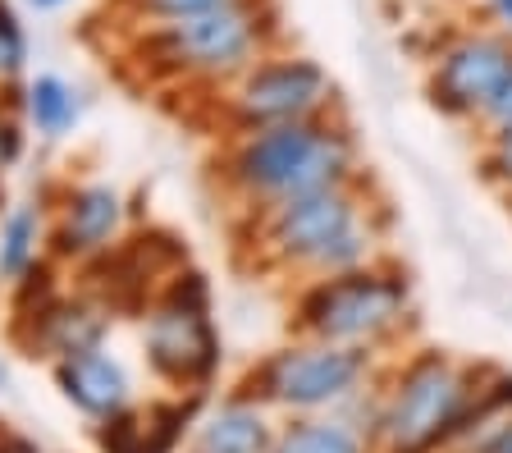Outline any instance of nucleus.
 I'll return each mask as SVG.
<instances>
[{
    "label": "nucleus",
    "mask_w": 512,
    "mask_h": 453,
    "mask_svg": "<svg viewBox=\"0 0 512 453\" xmlns=\"http://www.w3.org/2000/svg\"><path fill=\"white\" fill-rule=\"evenodd\" d=\"M147 348L151 362L170 380H206L215 371V362H220L215 330L202 316V307H179V302H170L165 312L151 316Z\"/></svg>",
    "instance_id": "obj_9"
},
{
    "label": "nucleus",
    "mask_w": 512,
    "mask_h": 453,
    "mask_svg": "<svg viewBox=\"0 0 512 453\" xmlns=\"http://www.w3.org/2000/svg\"><path fill=\"white\" fill-rule=\"evenodd\" d=\"M490 10H494V19H499L503 28L512 33V0H490Z\"/></svg>",
    "instance_id": "obj_24"
},
{
    "label": "nucleus",
    "mask_w": 512,
    "mask_h": 453,
    "mask_svg": "<svg viewBox=\"0 0 512 453\" xmlns=\"http://www.w3.org/2000/svg\"><path fill=\"white\" fill-rule=\"evenodd\" d=\"M362 376V353L348 344L320 348H288L266 367V385L288 408H320V403L343 399Z\"/></svg>",
    "instance_id": "obj_8"
},
{
    "label": "nucleus",
    "mask_w": 512,
    "mask_h": 453,
    "mask_svg": "<svg viewBox=\"0 0 512 453\" xmlns=\"http://www.w3.org/2000/svg\"><path fill=\"white\" fill-rule=\"evenodd\" d=\"M266 28H270V14L256 0H229V5H215V10L160 23V33L151 37V55L183 69L229 74V69L252 60Z\"/></svg>",
    "instance_id": "obj_2"
},
{
    "label": "nucleus",
    "mask_w": 512,
    "mask_h": 453,
    "mask_svg": "<svg viewBox=\"0 0 512 453\" xmlns=\"http://www.w3.org/2000/svg\"><path fill=\"white\" fill-rule=\"evenodd\" d=\"M0 453H37V449H32L28 440H10V444H5V449H0Z\"/></svg>",
    "instance_id": "obj_25"
},
{
    "label": "nucleus",
    "mask_w": 512,
    "mask_h": 453,
    "mask_svg": "<svg viewBox=\"0 0 512 453\" xmlns=\"http://www.w3.org/2000/svg\"><path fill=\"white\" fill-rule=\"evenodd\" d=\"M60 385H64V394H69L78 408L96 412V417H115V412L124 408V399H128V380H124V371H119V362L92 353V348L64 357Z\"/></svg>",
    "instance_id": "obj_10"
},
{
    "label": "nucleus",
    "mask_w": 512,
    "mask_h": 453,
    "mask_svg": "<svg viewBox=\"0 0 512 453\" xmlns=\"http://www.w3.org/2000/svg\"><path fill=\"white\" fill-rule=\"evenodd\" d=\"M275 453H362V440L334 421H307V426H293L275 444Z\"/></svg>",
    "instance_id": "obj_15"
},
{
    "label": "nucleus",
    "mask_w": 512,
    "mask_h": 453,
    "mask_svg": "<svg viewBox=\"0 0 512 453\" xmlns=\"http://www.w3.org/2000/svg\"><path fill=\"white\" fill-rule=\"evenodd\" d=\"M28 110H32V119H37V129H42V133H64V129H69V124L78 119L74 92H69L60 78H51V74L32 83Z\"/></svg>",
    "instance_id": "obj_14"
},
{
    "label": "nucleus",
    "mask_w": 512,
    "mask_h": 453,
    "mask_svg": "<svg viewBox=\"0 0 512 453\" xmlns=\"http://www.w3.org/2000/svg\"><path fill=\"white\" fill-rule=\"evenodd\" d=\"M119 225V197L110 188H83V193L69 202V225L64 238L69 248H101Z\"/></svg>",
    "instance_id": "obj_12"
},
{
    "label": "nucleus",
    "mask_w": 512,
    "mask_h": 453,
    "mask_svg": "<svg viewBox=\"0 0 512 453\" xmlns=\"http://www.w3.org/2000/svg\"><path fill=\"white\" fill-rule=\"evenodd\" d=\"M407 293L389 275L375 270H343L339 280L320 284L307 298L302 316L325 344H371L403 321Z\"/></svg>",
    "instance_id": "obj_5"
},
{
    "label": "nucleus",
    "mask_w": 512,
    "mask_h": 453,
    "mask_svg": "<svg viewBox=\"0 0 512 453\" xmlns=\"http://www.w3.org/2000/svg\"><path fill=\"white\" fill-rule=\"evenodd\" d=\"M490 174H494V179H503V184H512V129H503L499 138H494Z\"/></svg>",
    "instance_id": "obj_21"
},
{
    "label": "nucleus",
    "mask_w": 512,
    "mask_h": 453,
    "mask_svg": "<svg viewBox=\"0 0 512 453\" xmlns=\"http://www.w3.org/2000/svg\"><path fill=\"white\" fill-rule=\"evenodd\" d=\"M512 74V37L503 33H462L435 55L430 97L448 115H485L503 78Z\"/></svg>",
    "instance_id": "obj_6"
},
{
    "label": "nucleus",
    "mask_w": 512,
    "mask_h": 453,
    "mask_svg": "<svg viewBox=\"0 0 512 453\" xmlns=\"http://www.w3.org/2000/svg\"><path fill=\"white\" fill-rule=\"evenodd\" d=\"M275 248L293 261L352 270L371 248V234L362 229V216H357V206L343 188H320V193L279 202Z\"/></svg>",
    "instance_id": "obj_3"
},
{
    "label": "nucleus",
    "mask_w": 512,
    "mask_h": 453,
    "mask_svg": "<svg viewBox=\"0 0 512 453\" xmlns=\"http://www.w3.org/2000/svg\"><path fill=\"white\" fill-rule=\"evenodd\" d=\"M480 453H512V421H503L499 435L490 444H480Z\"/></svg>",
    "instance_id": "obj_23"
},
{
    "label": "nucleus",
    "mask_w": 512,
    "mask_h": 453,
    "mask_svg": "<svg viewBox=\"0 0 512 453\" xmlns=\"http://www.w3.org/2000/svg\"><path fill=\"white\" fill-rule=\"evenodd\" d=\"M96 335H101V316H92V312L51 316V344L60 348V353H83V348L96 344Z\"/></svg>",
    "instance_id": "obj_17"
},
{
    "label": "nucleus",
    "mask_w": 512,
    "mask_h": 453,
    "mask_svg": "<svg viewBox=\"0 0 512 453\" xmlns=\"http://www.w3.org/2000/svg\"><path fill=\"white\" fill-rule=\"evenodd\" d=\"M179 421H183V412H174V408L115 417L101 431V444H106V453H170L174 435H179Z\"/></svg>",
    "instance_id": "obj_11"
},
{
    "label": "nucleus",
    "mask_w": 512,
    "mask_h": 453,
    "mask_svg": "<svg viewBox=\"0 0 512 453\" xmlns=\"http://www.w3.org/2000/svg\"><path fill=\"white\" fill-rule=\"evenodd\" d=\"M330 78L316 60H270L247 74L238 92V115L252 129L266 124H288V119H311L330 101Z\"/></svg>",
    "instance_id": "obj_7"
},
{
    "label": "nucleus",
    "mask_w": 512,
    "mask_h": 453,
    "mask_svg": "<svg viewBox=\"0 0 512 453\" xmlns=\"http://www.w3.org/2000/svg\"><path fill=\"white\" fill-rule=\"evenodd\" d=\"M147 19H188V14H202V10H215V5H229V0H133Z\"/></svg>",
    "instance_id": "obj_19"
},
{
    "label": "nucleus",
    "mask_w": 512,
    "mask_h": 453,
    "mask_svg": "<svg viewBox=\"0 0 512 453\" xmlns=\"http://www.w3.org/2000/svg\"><path fill=\"white\" fill-rule=\"evenodd\" d=\"M23 60H28L23 28H19V19H14L10 0H0V74H19Z\"/></svg>",
    "instance_id": "obj_18"
},
{
    "label": "nucleus",
    "mask_w": 512,
    "mask_h": 453,
    "mask_svg": "<svg viewBox=\"0 0 512 453\" xmlns=\"http://www.w3.org/2000/svg\"><path fill=\"white\" fill-rule=\"evenodd\" d=\"M32 243H37V216L32 211H14L5 238H0V270L5 275H19L32 257Z\"/></svg>",
    "instance_id": "obj_16"
},
{
    "label": "nucleus",
    "mask_w": 512,
    "mask_h": 453,
    "mask_svg": "<svg viewBox=\"0 0 512 453\" xmlns=\"http://www.w3.org/2000/svg\"><path fill=\"white\" fill-rule=\"evenodd\" d=\"M266 449H270L266 417L252 408L215 412L202 431V453H266Z\"/></svg>",
    "instance_id": "obj_13"
},
{
    "label": "nucleus",
    "mask_w": 512,
    "mask_h": 453,
    "mask_svg": "<svg viewBox=\"0 0 512 453\" xmlns=\"http://www.w3.org/2000/svg\"><path fill=\"white\" fill-rule=\"evenodd\" d=\"M14 156H19V133H14V124L0 119V165H10Z\"/></svg>",
    "instance_id": "obj_22"
},
{
    "label": "nucleus",
    "mask_w": 512,
    "mask_h": 453,
    "mask_svg": "<svg viewBox=\"0 0 512 453\" xmlns=\"http://www.w3.org/2000/svg\"><path fill=\"white\" fill-rule=\"evenodd\" d=\"M37 10H60V5H69V0H32Z\"/></svg>",
    "instance_id": "obj_26"
},
{
    "label": "nucleus",
    "mask_w": 512,
    "mask_h": 453,
    "mask_svg": "<svg viewBox=\"0 0 512 453\" xmlns=\"http://www.w3.org/2000/svg\"><path fill=\"white\" fill-rule=\"evenodd\" d=\"M352 174V142L334 124L316 119H288L266 124L238 156V179L266 197H302L320 188H343Z\"/></svg>",
    "instance_id": "obj_1"
},
{
    "label": "nucleus",
    "mask_w": 512,
    "mask_h": 453,
    "mask_svg": "<svg viewBox=\"0 0 512 453\" xmlns=\"http://www.w3.org/2000/svg\"><path fill=\"white\" fill-rule=\"evenodd\" d=\"M485 119H490V124H494L499 133H503V129H512V74L503 78V87L494 92L490 106H485Z\"/></svg>",
    "instance_id": "obj_20"
},
{
    "label": "nucleus",
    "mask_w": 512,
    "mask_h": 453,
    "mask_svg": "<svg viewBox=\"0 0 512 453\" xmlns=\"http://www.w3.org/2000/svg\"><path fill=\"white\" fill-rule=\"evenodd\" d=\"M462 421H467V380L444 357H421L416 367H407L389 399L384 440L394 453H430Z\"/></svg>",
    "instance_id": "obj_4"
}]
</instances>
